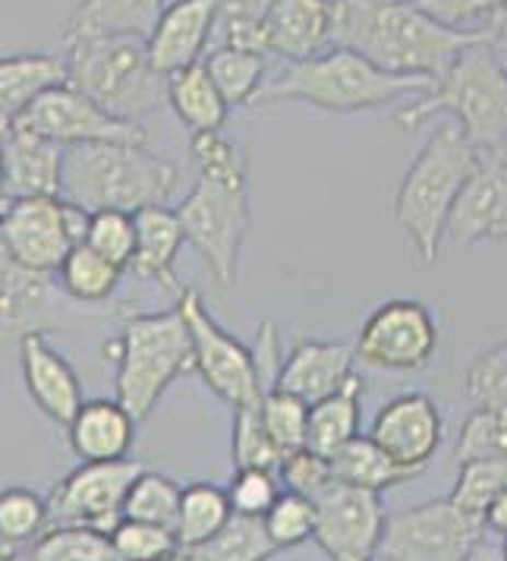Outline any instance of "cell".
<instances>
[{"mask_svg":"<svg viewBox=\"0 0 507 561\" xmlns=\"http://www.w3.org/2000/svg\"><path fill=\"white\" fill-rule=\"evenodd\" d=\"M480 32L438 23L416 0H334V48L394 77H448Z\"/></svg>","mask_w":507,"mask_h":561,"instance_id":"cell-1","label":"cell"},{"mask_svg":"<svg viewBox=\"0 0 507 561\" xmlns=\"http://www.w3.org/2000/svg\"><path fill=\"white\" fill-rule=\"evenodd\" d=\"M480 168L482 154L470 146L457 121L431 129L419 154L406 168L394 193V221L404 230L406 247L423 265L438 262L457 199Z\"/></svg>","mask_w":507,"mask_h":561,"instance_id":"cell-2","label":"cell"},{"mask_svg":"<svg viewBox=\"0 0 507 561\" xmlns=\"http://www.w3.org/2000/svg\"><path fill=\"white\" fill-rule=\"evenodd\" d=\"M435 79L394 77L384 73L366 57L344 48H331L303 64H287L278 77L268 79L255 104L300 102L325 114H356L376 111L406 95H429Z\"/></svg>","mask_w":507,"mask_h":561,"instance_id":"cell-3","label":"cell"},{"mask_svg":"<svg viewBox=\"0 0 507 561\" xmlns=\"http://www.w3.org/2000/svg\"><path fill=\"white\" fill-rule=\"evenodd\" d=\"M177 164L154 154L149 142H95L73 146L64 161L60 196L89 211L120 208L142 211L164 205L177 190Z\"/></svg>","mask_w":507,"mask_h":561,"instance_id":"cell-4","label":"cell"},{"mask_svg":"<svg viewBox=\"0 0 507 561\" xmlns=\"http://www.w3.org/2000/svg\"><path fill=\"white\" fill-rule=\"evenodd\" d=\"M435 114H451L482 158L507 161V70L482 48V42L460 54L429 95L406 102L394 121L413 129Z\"/></svg>","mask_w":507,"mask_h":561,"instance_id":"cell-5","label":"cell"},{"mask_svg":"<svg viewBox=\"0 0 507 561\" xmlns=\"http://www.w3.org/2000/svg\"><path fill=\"white\" fill-rule=\"evenodd\" d=\"M70 85L107 114L142 124L168 102V77L152 64L149 38L139 35H73L64 38Z\"/></svg>","mask_w":507,"mask_h":561,"instance_id":"cell-6","label":"cell"},{"mask_svg":"<svg viewBox=\"0 0 507 561\" xmlns=\"http://www.w3.org/2000/svg\"><path fill=\"white\" fill-rule=\"evenodd\" d=\"M104 359L117 363V401L142 423L152 416L164 391L193 369V337L183 307L132 316L104 344Z\"/></svg>","mask_w":507,"mask_h":561,"instance_id":"cell-7","label":"cell"},{"mask_svg":"<svg viewBox=\"0 0 507 561\" xmlns=\"http://www.w3.org/2000/svg\"><path fill=\"white\" fill-rule=\"evenodd\" d=\"M177 215L186 228V240L203 255L215 287L228 294L237 284L240 250L253 228L250 183L199 178L177 205Z\"/></svg>","mask_w":507,"mask_h":561,"instance_id":"cell-8","label":"cell"},{"mask_svg":"<svg viewBox=\"0 0 507 561\" xmlns=\"http://www.w3.org/2000/svg\"><path fill=\"white\" fill-rule=\"evenodd\" d=\"M92 211L64 196L3 199L0 255L28 272L57 275L64 259L85 243Z\"/></svg>","mask_w":507,"mask_h":561,"instance_id":"cell-9","label":"cell"},{"mask_svg":"<svg viewBox=\"0 0 507 561\" xmlns=\"http://www.w3.org/2000/svg\"><path fill=\"white\" fill-rule=\"evenodd\" d=\"M180 307L193 337V369L199 373L205 388H211L230 410L253 408L262 401L265 385L255 369L253 347L240 344L230 332L218 325V319L208 312L203 294L186 287L180 297Z\"/></svg>","mask_w":507,"mask_h":561,"instance_id":"cell-10","label":"cell"},{"mask_svg":"<svg viewBox=\"0 0 507 561\" xmlns=\"http://www.w3.org/2000/svg\"><path fill=\"white\" fill-rule=\"evenodd\" d=\"M485 520L451 499L391 514L381 536V561H466L485 539Z\"/></svg>","mask_w":507,"mask_h":561,"instance_id":"cell-11","label":"cell"},{"mask_svg":"<svg viewBox=\"0 0 507 561\" xmlns=\"http://www.w3.org/2000/svg\"><path fill=\"white\" fill-rule=\"evenodd\" d=\"M149 467L142 460H79L48 495L51 527H92L114 534L124 520L127 495L132 483Z\"/></svg>","mask_w":507,"mask_h":561,"instance_id":"cell-12","label":"cell"},{"mask_svg":"<svg viewBox=\"0 0 507 561\" xmlns=\"http://www.w3.org/2000/svg\"><path fill=\"white\" fill-rule=\"evenodd\" d=\"M438 322L423 300H384L356 332V359L381 373H419L438 354Z\"/></svg>","mask_w":507,"mask_h":561,"instance_id":"cell-13","label":"cell"},{"mask_svg":"<svg viewBox=\"0 0 507 561\" xmlns=\"http://www.w3.org/2000/svg\"><path fill=\"white\" fill-rule=\"evenodd\" d=\"M13 124L35 129L64 149L95 146V142H149L142 124H129V121L107 114L102 104L82 95L70 82H64V85L51 89L48 95H42Z\"/></svg>","mask_w":507,"mask_h":561,"instance_id":"cell-14","label":"cell"},{"mask_svg":"<svg viewBox=\"0 0 507 561\" xmlns=\"http://www.w3.org/2000/svg\"><path fill=\"white\" fill-rule=\"evenodd\" d=\"M315 542L329 561H379L388 514L379 492L334 483L315 499Z\"/></svg>","mask_w":507,"mask_h":561,"instance_id":"cell-15","label":"cell"},{"mask_svg":"<svg viewBox=\"0 0 507 561\" xmlns=\"http://www.w3.org/2000/svg\"><path fill=\"white\" fill-rule=\"evenodd\" d=\"M369 438L381 445L397 463L423 473L445 442V416L429 394L406 391V394L391 398L376 413L369 426Z\"/></svg>","mask_w":507,"mask_h":561,"instance_id":"cell-16","label":"cell"},{"mask_svg":"<svg viewBox=\"0 0 507 561\" xmlns=\"http://www.w3.org/2000/svg\"><path fill=\"white\" fill-rule=\"evenodd\" d=\"M451 247L505 243L507 240V161L482 158L476 178L466 183L448 221Z\"/></svg>","mask_w":507,"mask_h":561,"instance_id":"cell-17","label":"cell"},{"mask_svg":"<svg viewBox=\"0 0 507 561\" xmlns=\"http://www.w3.org/2000/svg\"><path fill=\"white\" fill-rule=\"evenodd\" d=\"M20 366L32 404L54 423L70 426L85 404L82 379L70 359L54 347L48 334H28L20 341Z\"/></svg>","mask_w":507,"mask_h":561,"instance_id":"cell-18","label":"cell"},{"mask_svg":"<svg viewBox=\"0 0 507 561\" xmlns=\"http://www.w3.org/2000/svg\"><path fill=\"white\" fill-rule=\"evenodd\" d=\"M67 149L35 129L3 127V199L60 196Z\"/></svg>","mask_w":507,"mask_h":561,"instance_id":"cell-19","label":"cell"},{"mask_svg":"<svg viewBox=\"0 0 507 561\" xmlns=\"http://www.w3.org/2000/svg\"><path fill=\"white\" fill-rule=\"evenodd\" d=\"M334 48V0H278L262 26V51L303 64Z\"/></svg>","mask_w":507,"mask_h":561,"instance_id":"cell-20","label":"cell"},{"mask_svg":"<svg viewBox=\"0 0 507 561\" xmlns=\"http://www.w3.org/2000/svg\"><path fill=\"white\" fill-rule=\"evenodd\" d=\"M221 0H174L161 13L158 26L149 35L152 64L164 73H177L183 67H193L205 57L215 42Z\"/></svg>","mask_w":507,"mask_h":561,"instance_id":"cell-21","label":"cell"},{"mask_svg":"<svg viewBox=\"0 0 507 561\" xmlns=\"http://www.w3.org/2000/svg\"><path fill=\"white\" fill-rule=\"evenodd\" d=\"M51 275L28 272L0 255V307L3 337L23 341L28 334L54 332L64 325V304Z\"/></svg>","mask_w":507,"mask_h":561,"instance_id":"cell-22","label":"cell"},{"mask_svg":"<svg viewBox=\"0 0 507 561\" xmlns=\"http://www.w3.org/2000/svg\"><path fill=\"white\" fill-rule=\"evenodd\" d=\"M356 376V347L344 341H297L280 366L278 388L319 404Z\"/></svg>","mask_w":507,"mask_h":561,"instance_id":"cell-23","label":"cell"},{"mask_svg":"<svg viewBox=\"0 0 507 561\" xmlns=\"http://www.w3.org/2000/svg\"><path fill=\"white\" fill-rule=\"evenodd\" d=\"M136 230H139V243H136V259L129 265L132 275L152 280L168 294L183 297L186 287H180L177 280V255L183 243H189V240H186V228L180 221L177 208L149 205V208L136 211Z\"/></svg>","mask_w":507,"mask_h":561,"instance_id":"cell-24","label":"cell"},{"mask_svg":"<svg viewBox=\"0 0 507 561\" xmlns=\"http://www.w3.org/2000/svg\"><path fill=\"white\" fill-rule=\"evenodd\" d=\"M139 420L117 398L85 401L67 426L70 448L79 460H124L136 445Z\"/></svg>","mask_w":507,"mask_h":561,"instance_id":"cell-25","label":"cell"},{"mask_svg":"<svg viewBox=\"0 0 507 561\" xmlns=\"http://www.w3.org/2000/svg\"><path fill=\"white\" fill-rule=\"evenodd\" d=\"M70 82L67 54H3L0 60V111L13 124L51 89Z\"/></svg>","mask_w":507,"mask_h":561,"instance_id":"cell-26","label":"cell"},{"mask_svg":"<svg viewBox=\"0 0 507 561\" xmlns=\"http://www.w3.org/2000/svg\"><path fill=\"white\" fill-rule=\"evenodd\" d=\"M168 0H79L64 38L73 35H139L149 38Z\"/></svg>","mask_w":507,"mask_h":561,"instance_id":"cell-27","label":"cell"},{"mask_svg":"<svg viewBox=\"0 0 507 561\" xmlns=\"http://www.w3.org/2000/svg\"><path fill=\"white\" fill-rule=\"evenodd\" d=\"M168 104L189 133H211L224 127L230 104L208 73L205 60L168 77Z\"/></svg>","mask_w":507,"mask_h":561,"instance_id":"cell-28","label":"cell"},{"mask_svg":"<svg viewBox=\"0 0 507 561\" xmlns=\"http://www.w3.org/2000/svg\"><path fill=\"white\" fill-rule=\"evenodd\" d=\"M362 391L366 379L356 373L350 382L344 385L337 394L312 404L309 410V438L306 448L334 458L344 445H350L359 435V420H362Z\"/></svg>","mask_w":507,"mask_h":561,"instance_id":"cell-29","label":"cell"},{"mask_svg":"<svg viewBox=\"0 0 507 561\" xmlns=\"http://www.w3.org/2000/svg\"><path fill=\"white\" fill-rule=\"evenodd\" d=\"M331 467H334L337 483L356 485V489H366V492H379V495L419 477V470L397 463L381 445H376L369 438V433L356 435L350 445H344L331 458Z\"/></svg>","mask_w":507,"mask_h":561,"instance_id":"cell-30","label":"cell"},{"mask_svg":"<svg viewBox=\"0 0 507 561\" xmlns=\"http://www.w3.org/2000/svg\"><path fill=\"white\" fill-rule=\"evenodd\" d=\"M120 278H124V268L114 265L111 259H104L102 253H95L89 243H79L57 272L60 290L73 304H85V307L107 304L114 297V290L120 287Z\"/></svg>","mask_w":507,"mask_h":561,"instance_id":"cell-31","label":"cell"},{"mask_svg":"<svg viewBox=\"0 0 507 561\" xmlns=\"http://www.w3.org/2000/svg\"><path fill=\"white\" fill-rule=\"evenodd\" d=\"M183 552L196 561H272L280 549L265 527V517L233 514L208 542Z\"/></svg>","mask_w":507,"mask_h":561,"instance_id":"cell-32","label":"cell"},{"mask_svg":"<svg viewBox=\"0 0 507 561\" xmlns=\"http://www.w3.org/2000/svg\"><path fill=\"white\" fill-rule=\"evenodd\" d=\"M205 67L221 89L230 107H250L265 89V54L243 51V48H211Z\"/></svg>","mask_w":507,"mask_h":561,"instance_id":"cell-33","label":"cell"},{"mask_svg":"<svg viewBox=\"0 0 507 561\" xmlns=\"http://www.w3.org/2000/svg\"><path fill=\"white\" fill-rule=\"evenodd\" d=\"M233 517L228 489L215 483H189L183 489V505L177 517V539L183 549L208 542Z\"/></svg>","mask_w":507,"mask_h":561,"instance_id":"cell-34","label":"cell"},{"mask_svg":"<svg viewBox=\"0 0 507 561\" xmlns=\"http://www.w3.org/2000/svg\"><path fill=\"white\" fill-rule=\"evenodd\" d=\"M51 527V505L26 485L0 492V539L7 549H23Z\"/></svg>","mask_w":507,"mask_h":561,"instance_id":"cell-35","label":"cell"},{"mask_svg":"<svg viewBox=\"0 0 507 561\" xmlns=\"http://www.w3.org/2000/svg\"><path fill=\"white\" fill-rule=\"evenodd\" d=\"M26 561H124L111 534L92 527H48L32 542Z\"/></svg>","mask_w":507,"mask_h":561,"instance_id":"cell-36","label":"cell"},{"mask_svg":"<svg viewBox=\"0 0 507 561\" xmlns=\"http://www.w3.org/2000/svg\"><path fill=\"white\" fill-rule=\"evenodd\" d=\"M180 505H183V485L177 480H171L168 473L146 470L129 489L124 517L177 530Z\"/></svg>","mask_w":507,"mask_h":561,"instance_id":"cell-37","label":"cell"},{"mask_svg":"<svg viewBox=\"0 0 507 561\" xmlns=\"http://www.w3.org/2000/svg\"><path fill=\"white\" fill-rule=\"evenodd\" d=\"M230 460L233 467H262V470H280L284 451L272 442V435L262 423V401L253 408L230 410Z\"/></svg>","mask_w":507,"mask_h":561,"instance_id":"cell-38","label":"cell"},{"mask_svg":"<svg viewBox=\"0 0 507 561\" xmlns=\"http://www.w3.org/2000/svg\"><path fill=\"white\" fill-rule=\"evenodd\" d=\"M507 489V458H482L460 463L457 483L451 489V502L466 514L485 520V511Z\"/></svg>","mask_w":507,"mask_h":561,"instance_id":"cell-39","label":"cell"},{"mask_svg":"<svg viewBox=\"0 0 507 561\" xmlns=\"http://www.w3.org/2000/svg\"><path fill=\"white\" fill-rule=\"evenodd\" d=\"M309 410L312 404H306L303 398L284 391V388H268L262 394V423L272 435V442L284 451V458L290 451H300L306 448V438H309Z\"/></svg>","mask_w":507,"mask_h":561,"instance_id":"cell-40","label":"cell"},{"mask_svg":"<svg viewBox=\"0 0 507 561\" xmlns=\"http://www.w3.org/2000/svg\"><path fill=\"white\" fill-rule=\"evenodd\" d=\"M278 0H221L211 48H243L262 51V26Z\"/></svg>","mask_w":507,"mask_h":561,"instance_id":"cell-41","label":"cell"},{"mask_svg":"<svg viewBox=\"0 0 507 561\" xmlns=\"http://www.w3.org/2000/svg\"><path fill=\"white\" fill-rule=\"evenodd\" d=\"M463 388L476 408L507 410V334L470 359L463 373Z\"/></svg>","mask_w":507,"mask_h":561,"instance_id":"cell-42","label":"cell"},{"mask_svg":"<svg viewBox=\"0 0 507 561\" xmlns=\"http://www.w3.org/2000/svg\"><path fill=\"white\" fill-rule=\"evenodd\" d=\"M454 458L457 467L466 460L507 458V410H473L460 426Z\"/></svg>","mask_w":507,"mask_h":561,"instance_id":"cell-43","label":"cell"},{"mask_svg":"<svg viewBox=\"0 0 507 561\" xmlns=\"http://www.w3.org/2000/svg\"><path fill=\"white\" fill-rule=\"evenodd\" d=\"M111 539H114V549L124 561H171L183 552L177 530L146 524V520H132V517H124L114 527Z\"/></svg>","mask_w":507,"mask_h":561,"instance_id":"cell-44","label":"cell"},{"mask_svg":"<svg viewBox=\"0 0 507 561\" xmlns=\"http://www.w3.org/2000/svg\"><path fill=\"white\" fill-rule=\"evenodd\" d=\"M85 243L111 259L114 265H120L127 272L136 259V243H139V230H136V215L132 211H120V208H102L92 211V225H89V237Z\"/></svg>","mask_w":507,"mask_h":561,"instance_id":"cell-45","label":"cell"},{"mask_svg":"<svg viewBox=\"0 0 507 561\" xmlns=\"http://www.w3.org/2000/svg\"><path fill=\"white\" fill-rule=\"evenodd\" d=\"M315 524H319V508L312 499L287 492L275 502V508L265 514V527L275 539L278 549H297L309 539H315Z\"/></svg>","mask_w":507,"mask_h":561,"instance_id":"cell-46","label":"cell"},{"mask_svg":"<svg viewBox=\"0 0 507 561\" xmlns=\"http://www.w3.org/2000/svg\"><path fill=\"white\" fill-rule=\"evenodd\" d=\"M189 154L199 168V178L228 180V183H250L246 180V158L237 142H230L221 129L211 133H189Z\"/></svg>","mask_w":507,"mask_h":561,"instance_id":"cell-47","label":"cell"},{"mask_svg":"<svg viewBox=\"0 0 507 561\" xmlns=\"http://www.w3.org/2000/svg\"><path fill=\"white\" fill-rule=\"evenodd\" d=\"M280 477L275 470H262V467H237L233 480L228 485L230 505L233 514H246V517H265L275 508L284 489Z\"/></svg>","mask_w":507,"mask_h":561,"instance_id":"cell-48","label":"cell"},{"mask_svg":"<svg viewBox=\"0 0 507 561\" xmlns=\"http://www.w3.org/2000/svg\"><path fill=\"white\" fill-rule=\"evenodd\" d=\"M278 477L287 492L306 495V499H312V502H315L325 489H331V485L337 483L334 467H331V458L312 451V448L290 451L287 458L280 460Z\"/></svg>","mask_w":507,"mask_h":561,"instance_id":"cell-49","label":"cell"},{"mask_svg":"<svg viewBox=\"0 0 507 561\" xmlns=\"http://www.w3.org/2000/svg\"><path fill=\"white\" fill-rule=\"evenodd\" d=\"M426 13H431L438 23L451 28H463L473 23H485L488 16H495L498 10H505L507 0H416Z\"/></svg>","mask_w":507,"mask_h":561,"instance_id":"cell-50","label":"cell"},{"mask_svg":"<svg viewBox=\"0 0 507 561\" xmlns=\"http://www.w3.org/2000/svg\"><path fill=\"white\" fill-rule=\"evenodd\" d=\"M476 32H480L482 48L492 54V57L507 70V7L505 10H498L495 16H488Z\"/></svg>","mask_w":507,"mask_h":561,"instance_id":"cell-51","label":"cell"},{"mask_svg":"<svg viewBox=\"0 0 507 561\" xmlns=\"http://www.w3.org/2000/svg\"><path fill=\"white\" fill-rule=\"evenodd\" d=\"M485 530L492 536H498V539L507 536V489L492 502V508L485 511Z\"/></svg>","mask_w":507,"mask_h":561,"instance_id":"cell-52","label":"cell"},{"mask_svg":"<svg viewBox=\"0 0 507 561\" xmlns=\"http://www.w3.org/2000/svg\"><path fill=\"white\" fill-rule=\"evenodd\" d=\"M466 561H507L505 559V549H502V539L492 534H485L480 546L466 556Z\"/></svg>","mask_w":507,"mask_h":561,"instance_id":"cell-53","label":"cell"},{"mask_svg":"<svg viewBox=\"0 0 507 561\" xmlns=\"http://www.w3.org/2000/svg\"><path fill=\"white\" fill-rule=\"evenodd\" d=\"M3 561H26V552H20V549H7V546H3Z\"/></svg>","mask_w":507,"mask_h":561,"instance_id":"cell-54","label":"cell"},{"mask_svg":"<svg viewBox=\"0 0 507 561\" xmlns=\"http://www.w3.org/2000/svg\"><path fill=\"white\" fill-rule=\"evenodd\" d=\"M177 561H196V559H189V556H186V552H180Z\"/></svg>","mask_w":507,"mask_h":561,"instance_id":"cell-55","label":"cell"},{"mask_svg":"<svg viewBox=\"0 0 507 561\" xmlns=\"http://www.w3.org/2000/svg\"><path fill=\"white\" fill-rule=\"evenodd\" d=\"M502 549H505V559H507V536H505V539H502Z\"/></svg>","mask_w":507,"mask_h":561,"instance_id":"cell-56","label":"cell"},{"mask_svg":"<svg viewBox=\"0 0 507 561\" xmlns=\"http://www.w3.org/2000/svg\"><path fill=\"white\" fill-rule=\"evenodd\" d=\"M171 561H177V559H171Z\"/></svg>","mask_w":507,"mask_h":561,"instance_id":"cell-57","label":"cell"}]
</instances>
